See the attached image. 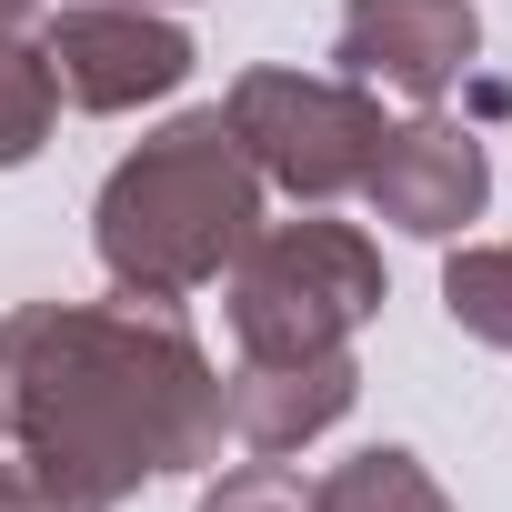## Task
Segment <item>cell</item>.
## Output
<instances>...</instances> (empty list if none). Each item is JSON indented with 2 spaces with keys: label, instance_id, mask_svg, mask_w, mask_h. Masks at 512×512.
<instances>
[{
  "label": "cell",
  "instance_id": "6da1fadb",
  "mask_svg": "<svg viewBox=\"0 0 512 512\" xmlns=\"http://www.w3.org/2000/svg\"><path fill=\"white\" fill-rule=\"evenodd\" d=\"M221 372L171 302H21L0 312L11 512H111L221 452Z\"/></svg>",
  "mask_w": 512,
  "mask_h": 512
},
{
  "label": "cell",
  "instance_id": "7a4b0ae2",
  "mask_svg": "<svg viewBox=\"0 0 512 512\" xmlns=\"http://www.w3.org/2000/svg\"><path fill=\"white\" fill-rule=\"evenodd\" d=\"M251 231H262V171H251V151L231 141L221 111L161 121L91 201L101 272L141 302H181V292L221 282Z\"/></svg>",
  "mask_w": 512,
  "mask_h": 512
},
{
  "label": "cell",
  "instance_id": "3957f363",
  "mask_svg": "<svg viewBox=\"0 0 512 512\" xmlns=\"http://www.w3.org/2000/svg\"><path fill=\"white\" fill-rule=\"evenodd\" d=\"M392 302L382 251L352 221H262L231 251V342L241 362L352 352V332Z\"/></svg>",
  "mask_w": 512,
  "mask_h": 512
},
{
  "label": "cell",
  "instance_id": "277c9868",
  "mask_svg": "<svg viewBox=\"0 0 512 512\" xmlns=\"http://www.w3.org/2000/svg\"><path fill=\"white\" fill-rule=\"evenodd\" d=\"M221 121H231V141L251 151L262 191H292V201H342V191H362V171H372V151H382V131H392L362 81H322V71H282V61L241 71V81L221 91Z\"/></svg>",
  "mask_w": 512,
  "mask_h": 512
},
{
  "label": "cell",
  "instance_id": "5b68a950",
  "mask_svg": "<svg viewBox=\"0 0 512 512\" xmlns=\"http://www.w3.org/2000/svg\"><path fill=\"white\" fill-rule=\"evenodd\" d=\"M41 61H51V81H61L71 111L111 121V111L171 101L201 51H191L181 21L151 11V0H71V11H51V31H41Z\"/></svg>",
  "mask_w": 512,
  "mask_h": 512
},
{
  "label": "cell",
  "instance_id": "8992f818",
  "mask_svg": "<svg viewBox=\"0 0 512 512\" xmlns=\"http://www.w3.org/2000/svg\"><path fill=\"white\" fill-rule=\"evenodd\" d=\"M482 51V11L472 0H342L332 61L362 91H402V101H442Z\"/></svg>",
  "mask_w": 512,
  "mask_h": 512
},
{
  "label": "cell",
  "instance_id": "52a82bcc",
  "mask_svg": "<svg viewBox=\"0 0 512 512\" xmlns=\"http://www.w3.org/2000/svg\"><path fill=\"white\" fill-rule=\"evenodd\" d=\"M362 191H372V211H382L392 231H412V241H452L462 221H482V201H492V161H482V141H472L462 121L422 111V121L382 131Z\"/></svg>",
  "mask_w": 512,
  "mask_h": 512
},
{
  "label": "cell",
  "instance_id": "ba28073f",
  "mask_svg": "<svg viewBox=\"0 0 512 512\" xmlns=\"http://www.w3.org/2000/svg\"><path fill=\"white\" fill-rule=\"evenodd\" d=\"M352 402H362V362H352V352H312V362H241V372L221 382V422H231V442H251L262 462H282V452L322 442Z\"/></svg>",
  "mask_w": 512,
  "mask_h": 512
},
{
  "label": "cell",
  "instance_id": "9c48e42d",
  "mask_svg": "<svg viewBox=\"0 0 512 512\" xmlns=\"http://www.w3.org/2000/svg\"><path fill=\"white\" fill-rule=\"evenodd\" d=\"M312 512H452V492L422 472V452L382 442V452H352L312 482Z\"/></svg>",
  "mask_w": 512,
  "mask_h": 512
},
{
  "label": "cell",
  "instance_id": "30bf717a",
  "mask_svg": "<svg viewBox=\"0 0 512 512\" xmlns=\"http://www.w3.org/2000/svg\"><path fill=\"white\" fill-rule=\"evenodd\" d=\"M51 121H61V81H51L41 41L0 31V171H21V161L51 141Z\"/></svg>",
  "mask_w": 512,
  "mask_h": 512
},
{
  "label": "cell",
  "instance_id": "8fae6325",
  "mask_svg": "<svg viewBox=\"0 0 512 512\" xmlns=\"http://www.w3.org/2000/svg\"><path fill=\"white\" fill-rule=\"evenodd\" d=\"M442 312L472 342L512 352V241H462L452 251V262H442Z\"/></svg>",
  "mask_w": 512,
  "mask_h": 512
},
{
  "label": "cell",
  "instance_id": "7c38bea8",
  "mask_svg": "<svg viewBox=\"0 0 512 512\" xmlns=\"http://www.w3.org/2000/svg\"><path fill=\"white\" fill-rule=\"evenodd\" d=\"M201 512H312V492H302L282 462H241V472H221V482L201 492Z\"/></svg>",
  "mask_w": 512,
  "mask_h": 512
},
{
  "label": "cell",
  "instance_id": "4fadbf2b",
  "mask_svg": "<svg viewBox=\"0 0 512 512\" xmlns=\"http://www.w3.org/2000/svg\"><path fill=\"white\" fill-rule=\"evenodd\" d=\"M31 11H41V0H0V31H21V21H31Z\"/></svg>",
  "mask_w": 512,
  "mask_h": 512
},
{
  "label": "cell",
  "instance_id": "5bb4252c",
  "mask_svg": "<svg viewBox=\"0 0 512 512\" xmlns=\"http://www.w3.org/2000/svg\"><path fill=\"white\" fill-rule=\"evenodd\" d=\"M0 512H11V442H0Z\"/></svg>",
  "mask_w": 512,
  "mask_h": 512
},
{
  "label": "cell",
  "instance_id": "9a60e30c",
  "mask_svg": "<svg viewBox=\"0 0 512 512\" xmlns=\"http://www.w3.org/2000/svg\"><path fill=\"white\" fill-rule=\"evenodd\" d=\"M151 11H161V0H151Z\"/></svg>",
  "mask_w": 512,
  "mask_h": 512
}]
</instances>
